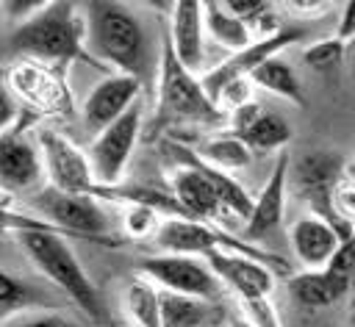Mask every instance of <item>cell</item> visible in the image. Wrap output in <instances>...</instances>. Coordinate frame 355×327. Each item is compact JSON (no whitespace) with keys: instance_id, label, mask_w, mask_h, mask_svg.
Listing matches in <instances>:
<instances>
[{"instance_id":"f546056e","label":"cell","mask_w":355,"mask_h":327,"mask_svg":"<svg viewBox=\"0 0 355 327\" xmlns=\"http://www.w3.org/2000/svg\"><path fill=\"white\" fill-rule=\"evenodd\" d=\"M164 219H166V216L158 213V211L150 208V205H125L122 227H125V233H128L130 238H150V241H153V236L158 233V227H161Z\"/></svg>"},{"instance_id":"2e32d148","label":"cell","mask_w":355,"mask_h":327,"mask_svg":"<svg viewBox=\"0 0 355 327\" xmlns=\"http://www.w3.org/2000/svg\"><path fill=\"white\" fill-rule=\"evenodd\" d=\"M208 266L216 272V277L236 291L239 299H261L275 291V274L272 266L244 255V252H211Z\"/></svg>"},{"instance_id":"1f68e13d","label":"cell","mask_w":355,"mask_h":327,"mask_svg":"<svg viewBox=\"0 0 355 327\" xmlns=\"http://www.w3.org/2000/svg\"><path fill=\"white\" fill-rule=\"evenodd\" d=\"M241 310H244V319L252 324V327H283L280 324V316L272 305L269 297H261V299H239Z\"/></svg>"},{"instance_id":"30bf717a","label":"cell","mask_w":355,"mask_h":327,"mask_svg":"<svg viewBox=\"0 0 355 327\" xmlns=\"http://www.w3.org/2000/svg\"><path fill=\"white\" fill-rule=\"evenodd\" d=\"M36 147L44 161V175L50 180L47 186H55L72 194H92L97 188V177L92 172L89 155L80 152L78 144L69 141L64 133L44 127L36 136Z\"/></svg>"},{"instance_id":"d590c367","label":"cell","mask_w":355,"mask_h":327,"mask_svg":"<svg viewBox=\"0 0 355 327\" xmlns=\"http://www.w3.org/2000/svg\"><path fill=\"white\" fill-rule=\"evenodd\" d=\"M336 36L341 42H349L355 36V0H349L344 8H341V19H338V30Z\"/></svg>"},{"instance_id":"ffe728a7","label":"cell","mask_w":355,"mask_h":327,"mask_svg":"<svg viewBox=\"0 0 355 327\" xmlns=\"http://www.w3.org/2000/svg\"><path fill=\"white\" fill-rule=\"evenodd\" d=\"M230 122H233V133L255 152L283 150L291 139V125L275 111H261L258 103L239 108L230 116Z\"/></svg>"},{"instance_id":"836d02e7","label":"cell","mask_w":355,"mask_h":327,"mask_svg":"<svg viewBox=\"0 0 355 327\" xmlns=\"http://www.w3.org/2000/svg\"><path fill=\"white\" fill-rule=\"evenodd\" d=\"M222 6H225L230 14H236L239 19H244L250 28H252L266 11H272V6L263 3V0H225Z\"/></svg>"},{"instance_id":"d4e9b609","label":"cell","mask_w":355,"mask_h":327,"mask_svg":"<svg viewBox=\"0 0 355 327\" xmlns=\"http://www.w3.org/2000/svg\"><path fill=\"white\" fill-rule=\"evenodd\" d=\"M125 313L133 327H164L161 316V288L147 277H136L125 285L122 294Z\"/></svg>"},{"instance_id":"8992f818","label":"cell","mask_w":355,"mask_h":327,"mask_svg":"<svg viewBox=\"0 0 355 327\" xmlns=\"http://www.w3.org/2000/svg\"><path fill=\"white\" fill-rule=\"evenodd\" d=\"M344 164L347 161H341L338 152H305L291 169V183L300 200L311 208V213L324 216L336 227L341 241H347L355 233V224L344 222L333 205V191L344 177Z\"/></svg>"},{"instance_id":"603a6c76","label":"cell","mask_w":355,"mask_h":327,"mask_svg":"<svg viewBox=\"0 0 355 327\" xmlns=\"http://www.w3.org/2000/svg\"><path fill=\"white\" fill-rule=\"evenodd\" d=\"M216 305L200 297L161 291V316L164 327H211L216 321Z\"/></svg>"},{"instance_id":"f35d334b","label":"cell","mask_w":355,"mask_h":327,"mask_svg":"<svg viewBox=\"0 0 355 327\" xmlns=\"http://www.w3.org/2000/svg\"><path fill=\"white\" fill-rule=\"evenodd\" d=\"M352 75H355V50H352Z\"/></svg>"},{"instance_id":"74e56055","label":"cell","mask_w":355,"mask_h":327,"mask_svg":"<svg viewBox=\"0 0 355 327\" xmlns=\"http://www.w3.org/2000/svg\"><path fill=\"white\" fill-rule=\"evenodd\" d=\"M227 327H252V324H250L247 319H233V321H230Z\"/></svg>"},{"instance_id":"44dd1931","label":"cell","mask_w":355,"mask_h":327,"mask_svg":"<svg viewBox=\"0 0 355 327\" xmlns=\"http://www.w3.org/2000/svg\"><path fill=\"white\" fill-rule=\"evenodd\" d=\"M355 285V280L333 272L330 266L324 269H308V272H300L288 280V291H291V299L302 308H327V305H336L338 299L347 297V291Z\"/></svg>"},{"instance_id":"ba28073f","label":"cell","mask_w":355,"mask_h":327,"mask_svg":"<svg viewBox=\"0 0 355 327\" xmlns=\"http://www.w3.org/2000/svg\"><path fill=\"white\" fill-rule=\"evenodd\" d=\"M141 274L155 283L161 291L189 294L208 302H216L225 291V283L216 277V272L208 266L205 258L197 255H150L139 263Z\"/></svg>"},{"instance_id":"4316f807","label":"cell","mask_w":355,"mask_h":327,"mask_svg":"<svg viewBox=\"0 0 355 327\" xmlns=\"http://www.w3.org/2000/svg\"><path fill=\"white\" fill-rule=\"evenodd\" d=\"M252 83L283 97V100H291L294 105H305V97H302V89H300V80L291 69V64L283 58V55H275L269 58L266 64H261L255 72H252Z\"/></svg>"},{"instance_id":"9c48e42d","label":"cell","mask_w":355,"mask_h":327,"mask_svg":"<svg viewBox=\"0 0 355 327\" xmlns=\"http://www.w3.org/2000/svg\"><path fill=\"white\" fill-rule=\"evenodd\" d=\"M139 133H141V105L136 103L122 119H116L111 127H105L92 150H89V161H92V172L97 177V186H119L125 172H128V164H130V155L136 150V141H139Z\"/></svg>"},{"instance_id":"8fae6325","label":"cell","mask_w":355,"mask_h":327,"mask_svg":"<svg viewBox=\"0 0 355 327\" xmlns=\"http://www.w3.org/2000/svg\"><path fill=\"white\" fill-rule=\"evenodd\" d=\"M6 89L25 105L42 114H64L69 108V94L64 80L39 61H19L6 75Z\"/></svg>"},{"instance_id":"83f0119b","label":"cell","mask_w":355,"mask_h":327,"mask_svg":"<svg viewBox=\"0 0 355 327\" xmlns=\"http://www.w3.org/2000/svg\"><path fill=\"white\" fill-rule=\"evenodd\" d=\"M0 305H3V321H6V319L19 316V313L47 310L50 299L39 288L14 277L11 272H3V277H0Z\"/></svg>"},{"instance_id":"5bb4252c","label":"cell","mask_w":355,"mask_h":327,"mask_svg":"<svg viewBox=\"0 0 355 327\" xmlns=\"http://www.w3.org/2000/svg\"><path fill=\"white\" fill-rule=\"evenodd\" d=\"M300 39H302V30H300V28H283L280 33H275V36H269V39L252 42L247 50H241V53L225 58L219 67H214V69H208V72L200 75L205 94H211L214 89H219L222 83H227V80H233V78H252V72H255L261 64H266L269 58L280 55L286 47L297 44Z\"/></svg>"},{"instance_id":"d6986e66","label":"cell","mask_w":355,"mask_h":327,"mask_svg":"<svg viewBox=\"0 0 355 327\" xmlns=\"http://www.w3.org/2000/svg\"><path fill=\"white\" fill-rule=\"evenodd\" d=\"M288 241H291V249H294L297 260L305 269L330 266L333 255L341 247V236L336 233V227L324 216H316V213L300 216L288 230Z\"/></svg>"},{"instance_id":"e575fe53","label":"cell","mask_w":355,"mask_h":327,"mask_svg":"<svg viewBox=\"0 0 355 327\" xmlns=\"http://www.w3.org/2000/svg\"><path fill=\"white\" fill-rule=\"evenodd\" d=\"M330 269L338 272V274H344V277H349V280H355V233L347 241H341L338 252L330 260Z\"/></svg>"},{"instance_id":"4dcf8cb0","label":"cell","mask_w":355,"mask_h":327,"mask_svg":"<svg viewBox=\"0 0 355 327\" xmlns=\"http://www.w3.org/2000/svg\"><path fill=\"white\" fill-rule=\"evenodd\" d=\"M3 327H78V324L67 319L61 310H31L6 319Z\"/></svg>"},{"instance_id":"7c38bea8","label":"cell","mask_w":355,"mask_h":327,"mask_svg":"<svg viewBox=\"0 0 355 327\" xmlns=\"http://www.w3.org/2000/svg\"><path fill=\"white\" fill-rule=\"evenodd\" d=\"M141 80L133 78V75H122V72H111L105 75L94 89L92 94L86 97L83 103V127L94 136H100L105 127H111L116 119H122L136 103H139V94H141Z\"/></svg>"},{"instance_id":"484cf974","label":"cell","mask_w":355,"mask_h":327,"mask_svg":"<svg viewBox=\"0 0 355 327\" xmlns=\"http://www.w3.org/2000/svg\"><path fill=\"white\" fill-rule=\"evenodd\" d=\"M197 155L222 169V172H233V169H244L250 161H252V150L236 136V133H219V136H211L200 144Z\"/></svg>"},{"instance_id":"5b68a950","label":"cell","mask_w":355,"mask_h":327,"mask_svg":"<svg viewBox=\"0 0 355 327\" xmlns=\"http://www.w3.org/2000/svg\"><path fill=\"white\" fill-rule=\"evenodd\" d=\"M153 247L164 255H197V258H208L211 252H244L252 255L263 263H269L272 269H283L286 260L272 255V252H261L255 247H247L244 238L230 236L227 230L200 222V219H186V216H166L158 227V233L153 236Z\"/></svg>"},{"instance_id":"f1b7e54d","label":"cell","mask_w":355,"mask_h":327,"mask_svg":"<svg viewBox=\"0 0 355 327\" xmlns=\"http://www.w3.org/2000/svg\"><path fill=\"white\" fill-rule=\"evenodd\" d=\"M344 53H347V42H341L338 36H330V39H319L311 47H305L302 61L316 72H330L344 61Z\"/></svg>"},{"instance_id":"4fadbf2b","label":"cell","mask_w":355,"mask_h":327,"mask_svg":"<svg viewBox=\"0 0 355 327\" xmlns=\"http://www.w3.org/2000/svg\"><path fill=\"white\" fill-rule=\"evenodd\" d=\"M0 177L6 194L39 191L44 175V161L39 147H33L19 130H6L0 141Z\"/></svg>"},{"instance_id":"d6a6232c","label":"cell","mask_w":355,"mask_h":327,"mask_svg":"<svg viewBox=\"0 0 355 327\" xmlns=\"http://www.w3.org/2000/svg\"><path fill=\"white\" fill-rule=\"evenodd\" d=\"M333 205H336V213H338L344 222L355 224V180L341 177V183H338L336 191H333Z\"/></svg>"},{"instance_id":"6da1fadb","label":"cell","mask_w":355,"mask_h":327,"mask_svg":"<svg viewBox=\"0 0 355 327\" xmlns=\"http://www.w3.org/2000/svg\"><path fill=\"white\" fill-rule=\"evenodd\" d=\"M3 227L8 233H17L22 249L33 260V266L47 280H53L83 313H89L94 321H103L105 319L103 302H100V294H97L94 283L83 272V266L75 258V252L67 244V238L53 224H47L44 219H28V216L17 213L11 205H6V211H3Z\"/></svg>"},{"instance_id":"52a82bcc","label":"cell","mask_w":355,"mask_h":327,"mask_svg":"<svg viewBox=\"0 0 355 327\" xmlns=\"http://www.w3.org/2000/svg\"><path fill=\"white\" fill-rule=\"evenodd\" d=\"M31 205L61 236L105 238L111 230V219L94 194H72L55 186H44L31 197Z\"/></svg>"},{"instance_id":"8d00e7d4","label":"cell","mask_w":355,"mask_h":327,"mask_svg":"<svg viewBox=\"0 0 355 327\" xmlns=\"http://www.w3.org/2000/svg\"><path fill=\"white\" fill-rule=\"evenodd\" d=\"M327 8H330L327 3H311V0H291L288 3V11L297 14V17H319Z\"/></svg>"},{"instance_id":"cb8c5ba5","label":"cell","mask_w":355,"mask_h":327,"mask_svg":"<svg viewBox=\"0 0 355 327\" xmlns=\"http://www.w3.org/2000/svg\"><path fill=\"white\" fill-rule=\"evenodd\" d=\"M202 17H205V30L214 36V42H219L233 55L247 50L252 42H258L252 28L244 19H239L236 14H230L222 3H205L202 6Z\"/></svg>"},{"instance_id":"3957f363","label":"cell","mask_w":355,"mask_h":327,"mask_svg":"<svg viewBox=\"0 0 355 327\" xmlns=\"http://www.w3.org/2000/svg\"><path fill=\"white\" fill-rule=\"evenodd\" d=\"M6 42L14 55L39 64L92 58L86 50V14L72 3H47L25 22H17Z\"/></svg>"},{"instance_id":"ac0fdd59","label":"cell","mask_w":355,"mask_h":327,"mask_svg":"<svg viewBox=\"0 0 355 327\" xmlns=\"http://www.w3.org/2000/svg\"><path fill=\"white\" fill-rule=\"evenodd\" d=\"M288 169H291V155L283 150L261 188V194L255 197V208L252 216L244 224V241H258L266 233H272L286 211V186H288Z\"/></svg>"},{"instance_id":"9a60e30c","label":"cell","mask_w":355,"mask_h":327,"mask_svg":"<svg viewBox=\"0 0 355 327\" xmlns=\"http://www.w3.org/2000/svg\"><path fill=\"white\" fill-rule=\"evenodd\" d=\"M169 186L172 194L178 197V202L200 222L208 224H219L222 230H227V216H236L219 197V191L214 188V183L194 166H178L169 175Z\"/></svg>"},{"instance_id":"7402d4cb","label":"cell","mask_w":355,"mask_h":327,"mask_svg":"<svg viewBox=\"0 0 355 327\" xmlns=\"http://www.w3.org/2000/svg\"><path fill=\"white\" fill-rule=\"evenodd\" d=\"M166 150L175 155V161L180 164V166H194V169H200L211 183H214V188L219 191V197H222V202L239 216V219H250L252 216V208H255V200L247 194V188L239 183V180H233L230 177V172H222V169H216V166H211V164H205L194 150H189V147H183V144H166Z\"/></svg>"},{"instance_id":"7a4b0ae2","label":"cell","mask_w":355,"mask_h":327,"mask_svg":"<svg viewBox=\"0 0 355 327\" xmlns=\"http://www.w3.org/2000/svg\"><path fill=\"white\" fill-rule=\"evenodd\" d=\"M83 14L89 55L100 67H114L144 83L155 69V53L141 19L122 3H89Z\"/></svg>"},{"instance_id":"e0dca14e","label":"cell","mask_w":355,"mask_h":327,"mask_svg":"<svg viewBox=\"0 0 355 327\" xmlns=\"http://www.w3.org/2000/svg\"><path fill=\"white\" fill-rule=\"evenodd\" d=\"M202 33H205V17H202V6L194 0H183L175 3L169 11V47L178 55V61L200 75L202 72V58H205V44H202Z\"/></svg>"},{"instance_id":"277c9868","label":"cell","mask_w":355,"mask_h":327,"mask_svg":"<svg viewBox=\"0 0 355 327\" xmlns=\"http://www.w3.org/2000/svg\"><path fill=\"white\" fill-rule=\"evenodd\" d=\"M155 116L158 125H222L227 119L205 94L200 75L189 72L178 61L169 42L161 47Z\"/></svg>"},{"instance_id":"ab89813d","label":"cell","mask_w":355,"mask_h":327,"mask_svg":"<svg viewBox=\"0 0 355 327\" xmlns=\"http://www.w3.org/2000/svg\"><path fill=\"white\" fill-rule=\"evenodd\" d=\"M352 321H355V302H352Z\"/></svg>"}]
</instances>
